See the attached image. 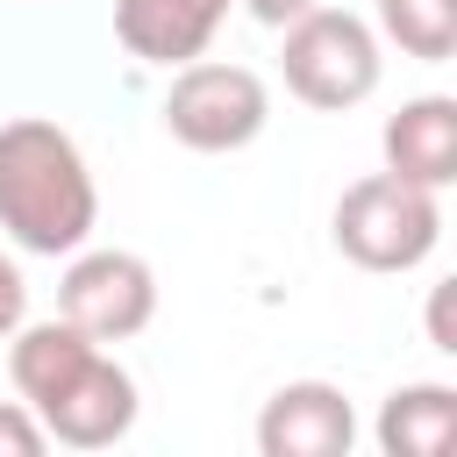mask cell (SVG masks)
Instances as JSON below:
<instances>
[{
    "label": "cell",
    "instance_id": "6da1fadb",
    "mask_svg": "<svg viewBox=\"0 0 457 457\" xmlns=\"http://www.w3.org/2000/svg\"><path fill=\"white\" fill-rule=\"evenodd\" d=\"M7 378L21 407L43 421L50 443L71 450H107L136 428V378L64 314L57 321H21L7 350Z\"/></svg>",
    "mask_w": 457,
    "mask_h": 457
},
{
    "label": "cell",
    "instance_id": "7a4b0ae2",
    "mask_svg": "<svg viewBox=\"0 0 457 457\" xmlns=\"http://www.w3.org/2000/svg\"><path fill=\"white\" fill-rule=\"evenodd\" d=\"M93 221H100V193L79 143L36 114L7 121L0 129V228L29 257H71L93 236Z\"/></svg>",
    "mask_w": 457,
    "mask_h": 457
},
{
    "label": "cell",
    "instance_id": "3957f363",
    "mask_svg": "<svg viewBox=\"0 0 457 457\" xmlns=\"http://www.w3.org/2000/svg\"><path fill=\"white\" fill-rule=\"evenodd\" d=\"M443 243V200L400 171H371L336 200V250L364 271H414Z\"/></svg>",
    "mask_w": 457,
    "mask_h": 457
},
{
    "label": "cell",
    "instance_id": "277c9868",
    "mask_svg": "<svg viewBox=\"0 0 457 457\" xmlns=\"http://www.w3.org/2000/svg\"><path fill=\"white\" fill-rule=\"evenodd\" d=\"M278 64H286L293 100H307V107H321V114H343V107L371 100V86H378V36H371L350 7H321V0H314L307 14L286 21Z\"/></svg>",
    "mask_w": 457,
    "mask_h": 457
},
{
    "label": "cell",
    "instance_id": "5b68a950",
    "mask_svg": "<svg viewBox=\"0 0 457 457\" xmlns=\"http://www.w3.org/2000/svg\"><path fill=\"white\" fill-rule=\"evenodd\" d=\"M264 121H271V93H264V79L250 64H207V57H193V64H179V79L164 93V129L186 150H207V157L257 143Z\"/></svg>",
    "mask_w": 457,
    "mask_h": 457
},
{
    "label": "cell",
    "instance_id": "8992f818",
    "mask_svg": "<svg viewBox=\"0 0 457 457\" xmlns=\"http://www.w3.org/2000/svg\"><path fill=\"white\" fill-rule=\"evenodd\" d=\"M57 307H64V321L86 328L93 343L143 336L150 314H157V271H150L136 250H71L64 286H57Z\"/></svg>",
    "mask_w": 457,
    "mask_h": 457
},
{
    "label": "cell",
    "instance_id": "52a82bcc",
    "mask_svg": "<svg viewBox=\"0 0 457 457\" xmlns=\"http://www.w3.org/2000/svg\"><path fill=\"white\" fill-rule=\"evenodd\" d=\"M350 443H357V414H350L343 386H328V378H293L257 414L264 457H350Z\"/></svg>",
    "mask_w": 457,
    "mask_h": 457
},
{
    "label": "cell",
    "instance_id": "ba28073f",
    "mask_svg": "<svg viewBox=\"0 0 457 457\" xmlns=\"http://www.w3.org/2000/svg\"><path fill=\"white\" fill-rule=\"evenodd\" d=\"M221 21H228V0H114L121 50L143 64H164V71L193 64Z\"/></svg>",
    "mask_w": 457,
    "mask_h": 457
},
{
    "label": "cell",
    "instance_id": "9c48e42d",
    "mask_svg": "<svg viewBox=\"0 0 457 457\" xmlns=\"http://www.w3.org/2000/svg\"><path fill=\"white\" fill-rule=\"evenodd\" d=\"M378 143H386V171H400V179L443 193V186L457 179V100H450V93L407 100V107L386 121Z\"/></svg>",
    "mask_w": 457,
    "mask_h": 457
},
{
    "label": "cell",
    "instance_id": "30bf717a",
    "mask_svg": "<svg viewBox=\"0 0 457 457\" xmlns=\"http://www.w3.org/2000/svg\"><path fill=\"white\" fill-rule=\"evenodd\" d=\"M457 443V386H400L378 407V450L386 457H443Z\"/></svg>",
    "mask_w": 457,
    "mask_h": 457
},
{
    "label": "cell",
    "instance_id": "8fae6325",
    "mask_svg": "<svg viewBox=\"0 0 457 457\" xmlns=\"http://www.w3.org/2000/svg\"><path fill=\"white\" fill-rule=\"evenodd\" d=\"M378 29L421 57V64H443L457 50V0H378Z\"/></svg>",
    "mask_w": 457,
    "mask_h": 457
},
{
    "label": "cell",
    "instance_id": "7c38bea8",
    "mask_svg": "<svg viewBox=\"0 0 457 457\" xmlns=\"http://www.w3.org/2000/svg\"><path fill=\"white\" fill-rule=\"evenodd\" d=\"M50 436H43V421L21 407V400H0V457H36Z\"/></svg>",
    "mask_w": 457,
    "mask_h": 457
},
{
    "label": "cell",
    "instance_id": "4fadbf2b",
    "mask_svg": "<svg viewBox=\"0 0 457 457\" xmlns=\"http://www.w3.org/2000/svg\"><path fill=\"white\" fill-rule=\"evenodd\" d=\"M21 321H29V278L0 257V336H14Z\"/></svg>",
    "mask_w": 457,
    "mask_h": 457
},
{
    "label": "cell",
    "instance_id": "5bb4252c",
    "mask_svg": "<svg viewBox=\"0 0 457 457\" xmlns=\"http://www.w3.org/2000/svg\"><path fill=\"white\" fill-rule=\"evenodd\" d=\"M450 300H457V286L443 278V286L428 293V343H436V350H457V328H450Z\"/></svg>",
    "mask_w": 457,
    "mask_h": 457
},
{
    "label": "cell",
    "instance_id": "9a60e30c",
    "mask_svg": "<svg viewBox=\"0 0 457 457\" xmlns=\"http://www.w3.org/2000/svg\"><path fill=\"white\" fill-rule=\"evenodd\" d=\"M243 7H250L264 29H286V21H293V14H307L314 0H243Z\"/></svg>",
    "mask_w": 457,
    "mask_h": 457
}]
</instances>
